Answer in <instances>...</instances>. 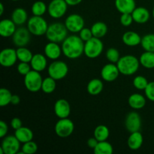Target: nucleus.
<instances>
[{"instance_id":"obj_1","label":"nucleus","mask_w":154,"mask_h":154,"mask_svg":"<svg viewBox=\"0 0 154 154\" xmlns=\"http://www.w3.org/2000/svg\"><path fill=\"white\" fill-rule=\"evenodd\" d=\"M61 47L63 54L70 60H76L84 54V42L76 35H68Z\"/></svg>"},{"instance_id":"obj_2","label":"nucleus","mask_w":154,"mask_h":154,"mask_svg":"<svg viewBox=\"0 0 154 154\" xmlns=\"http://www.w3.org/2000/svg\"><path fill=\"white\" fill-rule=\"evenodd\" d=\"M117 66L121 75L130 76L138 72L141 64L139 59L135 56L125 55L120 57Z\"/></svg>"},{"instance_id":"obj_3","label":"nucleus","mask_w":154,"mask_h":154,"mask_svg":"<svg viewBox=\"0 0 154 154\" xmlns=\"http://www.w3.org/2000/svg\"><path fill=\"white\" fill-rule=\"evenodd\" d=\"M68 33L69 30L66 28L65 23L55 22L50 24L45 35L49 42L60 44L68 37Z\"/></svg>"},{"instance_id":"obj_4","label":"nucleus","mask_w":154,"mask_h":154,"mask_svg":"<svg viewBox=\"0 0 154 154\" xmlns=\"http://www.w3.org/2000/svg\"><path fill=\"white\" fill-rule=\"evenodd\" d=\"M48 25L46 20L42 16H35L28 20L26 23V27L32 35L35 36H42L46 34Z\"/></svg>"},{"instance_id":"obj_5","label":"nucleus","mask_w":154,"mask_h":154,"mask_svg":"<svg viewBox=\"0 0 154 154\" xmlns=\"http://www.w3.org/2000/svg\"><path fill=\"white\" fill-rule=\"evenodd\" d=\"M104 44L101 38L93 37L84 43V54L90 59H95L102 54Z\"/></svg>"},{"instance_id":"obj_6","label":"nucleus","mask_w":154,"mask_h":154,"mask_svg":"<svg viewBox=\"0 0 154 154\" xmlns=\"http://www.w3.org/2000/svg\"><path fill=\"white\" fill-rule=\"evenodd\" d=\"M43 79L40 72L32 69L27 75L24 76V86L28 91L37 93L42 90Z\"/></svg>"},{"instance_id":"obj_7","label":"nucleus","mask_w":154,"mask_h":154,"mask_svg":"<svg viewBox=\"0 0 154 154\" xmlns=\"http://www.w3.org/2000/svg\"><path fill=\"white\" fill-rule=\"evenodd\" d=\"M48 75L56 81H60L67 76L69 73V66L62 60H54L48 68Z\"/></svg>"},{"instance_id":"obj_8","label":"nucleus","mask_w":154,"mask_h":154,"mask_svg":"<svg viewBox=\"0 0 154 154\" xmlns=\"http://www.w3.org/2000/svg\"><path fill=\"white\" fill-rule=\"evenodd\" d=\"M75 130V124L70 119H60L54 126V131L57 135L60 138H66L70 136Z\"/></svg>"},{"instance_id":"obj_9","label":"nucleus","mask_w":154,"mask_h":154,"mask_svg":"<svg viewBox=\"0 0 154 154\" xmlns=\"http://www.w3.org/2000/svg\"><path fill=\"white\" fill-rule=\"evenodd\" d=\"M68 6L65 0H52L48 5V14L54 19H60L65 16L67 12Z\"/></svg>"},{"instance_id":"obj_10","label":"nucleus","mask_w":154,"mask_h":154,"mask_svg":"<svg viewBox=\"0 0 154 154\" xmlns=\"http://www.w3.org/2000/svg\"><path fill=\"white\" fill-rule=\"evenodd\" d=\"M64 23L69 32L78 33L85 26V20L81 15L78 14H72L66 17Z\"/></svg>"},{"instance_id":"obj_11","label":"nucleus","mask_w":154,"mask_h":154,"mask_svg":"<svg viewBox=\"0 0 154 154\" xmlns=\"http://www.w3.org/2000/svg\"><path fill=\"white\" fill-rule=\"evenodd\" d=\"M20 144L14 135H9L2 138L1 147L4 150L5 154H17L21 149Z\"/></svg>"},{"instance_id":"obj_12","label":"nucleus","mask_w":154,"mask_h":154,"mask_svg":"<svg viewBox=\"0 0 154 154\" xmlns=\"http://www.w3.org/2000/svg\"><path fill=\"white\" fill-rule=\"evenodd\" d=\"M31 35L27 27L26 28L21 26L17 29L14 34L12 36V42L17 48L26 47L31 41Z\"/></svg>"},{"instance_id":"obj_13","label":"nucleus","mask_w":154,"mask_h":154,"mask_svg":"<svg viewBox=\"0 0 154 154\" xmlns=\"http://www.w3.org/2000/svg\"><path fill=\"white\" fill-rule=\"evenodd\" d=\"M17 60V50L14 48H5L0 53V64L3 67H11L16 64Z\"/></svg>"},{"instance_id":"obj_14","label":"nucleus","mask_w":154,"mask_h":154,"mask_svg":"<svg viewBox=\"0 0 154 154\" xmlns=\"http://www.w3.org/2000/svg\"><path fill=\"white\" fill-rule=\"evenodd\" d=\"M125 127L130 133L139 131L141 127V118L136 111H131L125 119Z\"/></svg>"},{"instance_id":"obj_15","label":"nucleus","mask_w":154,"mask_h":154,"mask_svg":"<svg viewBox=\"0 0 154 154\" xmlns=\"http://www.w3.org/2000/svg\"><path fill=\"white\" fill-rule=\"evenodd\" d=\"M100 74L103 81H106V82H113L117 80L120 72L117 64L110 63L105 65L102 67Z\"/></svg>"},{"instance_id":"obj_16","label":"nucleus","mask_w":154,"mask_h":154,"mask_svg":"<svg viewBox=\"0 0 154 154\" xmlns=\"http://www.w3.org/2000/svg\"><path fill=\"white\" fill-rule=\"evenodd\" d=\"M54 110L56 116L60 119L67 118L71 114L70 104L66 99H60L54 104Z\"/></svg>"},{"instance_id":"obj_17","label":"nucleus","mask_w":154,"mask_h":154,"mask_svg":"<svg viewBox=\"0 0 154 154\" xmlns=\"http://www.w3.org/2000/svg\"><path fill=\"white\" fill-rule=\"evenodd\" d=\"M44 52L47 58L51 60H58L63 54L62 47L60 46L59 43L53 42H49L46 44L44 48Z\"/></svg>"},{"instance_id":"obj_18","label":"nucleus","mask_w":154,"mask_h":154,"mask_svg":"<svg viewBox=\"0 0 154 154\" xmlns=\"http://www.w3.org/2000/svg\"><path fill=\"white\" fill-rule=\"evenodd\" d=\"M17 25L11 19H3L0 22V35L3 38L12 37L16 31Z\"/></svg>"},{"instance_id":"obj_19","label":"nucleus","mask_w":154,"mask_h":154,"mask_svg":"<svg viewBox=\"0 0 154 154\" xmlns=\"http://www.w3.org/2000/svg\"><path fill=\"white\" fill-rule=\"evenodd\" d=\"M45 55L42 54H34L30 62V65L32 70L42 72L45 71L48 67V60Z\"/></svg>"},{"instance_id":"obj_20","label":"nucleus","mask_w":154,"mask_h":154,"mask_svg":"<svg viewBox=\"0 0 154 154\" xmlns=\"http://www.w3.org/2000/svg\"><path fill=\"white\" fill-rule=\"evenodd\" d=\"M114 5L117 10L121 14H132L136 8L135 0H115Z\"/></svg>"},{"instance_id":"obj_21","label":"nucleus","mask_w":154,"mask_h":154,"mask_svg":"<svg viewBox=\"0 0 154 154\" xmlns=\"http://www.w3.org/2000/svg\"><path fill=\"white\" fill-rule=\"evenodd\" d=\"M134 22L138 24L146 23L150 17L149 11L144 7H136L132 13Z\"/></svg>"},{"instance_id":"obj_22","label":"nucleus","mask_w":154,"mask_h":154,"mask_svg":"<svg viewBox=\"0 0 154 154\" xmlns=\"http://www.w3.org/2000/svg\"><path fill=\"white\" fill-rule=\"evenodd\" d=\"M143 142H144V137L142 134L139 131H137L130 133V135L128 138L127 144L130 150H138L141 147Z\"/></svg>"},{"instance_id":"obj_23","label":"nucleus","mask_w":154,"mask_h":154,"mask_svg":"<svg viewBox=\"0 0 154 154\" xmlns=\"http://www.w3.org/2000/svg\"><path fill=\"white\" fill-rule=\"evenodd\" d=\"M123 44L128 47H136L141 45V37L138 33L134 31H127L122 36Z\"/></svg>"},{"instance_id":"obj_24","label":"nucleus","mask_w":154,"mask_h":154,"mask_svg":"<svg viewBox=\"0 0 154 154\" xmlns=\"http://www.w3.org/2000/svg\"><path fill=\"white\" fill-rule=\"evenodd\" d=\"M146 96L140 93H133L128 99V103L130 108L134 110H140L144 108L146 105Z\"/></svg>"},{"instance_id":"obj_25","label":"nucleus","mask_w":154,"mask_h":154,"mask_svg":"<svg viewBox=\"0 0 154 154\" xmlns=\"http://www.w3.org/2000/svg\"><path fill=\"white\" fill-rule=\"evenodd\" d=\"M11 19L17 26H21L28 21V14L23 8H17L12 11Z\"/></svg>"},{"instance_id":"obj_26","label":"nucleus","mask_w":154,"mask_h":154,"mask_svg":"<svg viewBox=\"0 0 154 154\" xmlns=\"http://www.w3.org/2000/svg\"><path fill=\"white\" fill-rule=\"evenodd\" d=\"M14 135L22 144L32 141L34 136L32 129L26 126H22L18 129H16L14 132Z\"/></svg>"},{"instance_id":"obj_27","label":"nucleus","mask_w":154,"mask_h":154,"mask_svg":"<svg viewBox=\"0 0 154 154\" xmlns=\"http://www.w3.org/2000/svg\"><path fill=\"white\" fill-rule=\"evenodd\" d=\"M104 88V84L102 80L99 78H94L90 80L87 86V93L91 96H98L102 92Z\"/></svg>"},{"instance_id":"obj_28","label":"nucleus","mask_w":154,"mask_h":154,"mask_svg":"<svg viewBox=\"0 0 154 154\" xmlns=\"http://www.w3.org/2000/svg\"><path fill=\"white\" fill-rule=\"evenodd\" d=\"M90 29L93 32V37L99 38H102L105 36L108 30L107 24L102 21H98L93 23Z\"/></svg>"},{"instance_id":"obj_29","label":"nucleus","mask_w":154,"mask_h":154,"mask_svg":"<svg viewBox=\"0 0 154 154\" xmlns=\"http://www.w3.org/2000/svg\"><path fill=\"white\" fill-rule=\"evenodd\" d=\"M139 62L141 66L145 69H154V52L145 51L139 57Z\"/></svg>"},{"instance_id":"obj_30","label":"nucleus","mask_w":154,"mask_h":154,"mask_svg":"<svg viewBox=\"0 0 154 154\" xmlns=\"http://www.w3.org/2000/svg\"><path fill=\"white\" fill-rule=\"evenodd\" d=\"M110 135V130L105 125H99L96 126L93 132V136L99 141H107Z\"/></svg>"},{"instance_id":"obj_31","label":"nucleus","mask_w":154,"mask_h":154,"mask_svg":"<svg viewBox=\"0 0 154 154\" xmlns=\"http://www.w3.org/2000/svg\"><path fill=\"white\" fill-rule=\"evenodd\" d=\"M93 152L95 154H112L114 148L108 141H99L96 147L93 149Z\"/></svg>"},{"instance_id":"obj_32","label":"nucleus","mask_w":154,"mask_h":154,"mask_svg":"<svg viewBox=\"0 0 154 154\" xmlns=\"http://www.w3.org/2000/svg\"><path fill=\"white\" fill-rule=\"evenodd\" d=\"M17 59L20 62H25V63H30L33 57L32 51L26 47L17 48Z\"/></svg>"},{"instance_id":"obj_33","label":"nucleus","mask_w":154,"mask_h":154,"mask_svg":"<svg viewBox=\"0 0 154 154\" xmlns=\"http://www.w3.org/2000/svg\"><path fill=\"white\" fill-rule=\"evenodd\" d=\"M141 45L145 51L154 52V33H148L143 36Z\"/></svg>"},{"instance_id":"obj_34","label":"nucleus","mask_w":154,"mask_h":154,"mask_svg":"<svg viewBox=\"0 0 154 154\" xmlns=\"http://www.w3.org/2000/svg\"><path fill=\"white\" fill-rule=\"evenodd\" d=\"M56 80L54 79L51 77H47L45 79H43L42 85V90L46 94H51L54 90H56L57 87V82Z\"/></svg>"},{"instance_id":"obj_35","label":"nucleus","mask_w":154,"mask_h":154,"mask_svg":"<svg viewBox=\"0 0 154 154\" xmlns=\"http://www.w3.org/2000/svg\"><path fill=\"white\" fill-rule=\"evenodd\" d=\"M31 11L35 16H43L48 11V6L44 2L36 1L32 5Z\"/></svg>"},{"instance_id":"obj_36","label":"nucleus","mask_w":154,"mask_h":154,"mask_svg":"<svg viewBox=\"0 0 154 154\" xmlns=\"http://www.w3.org/2000/svg\"><path fill=\"white\" fill-rule=\"evenodd\" d=\"M12 96H13L12 93L8 89H0V106L5 107L11 104Z\"/></svg>"},{"instance_id":"obj_37","label":"nucleus","mask_w":154,"mask_h":154,"mask_svg":"<svg viewBox=\"0 0 154 154\" xmlns=\"http://www.w3.org/2000/svg\"><path fill=\"white\" fill-rule=\"evenodd\" d=\"M148 81L145 77L142 76V75H138L134 78L133 81H132V84H133L134 87L138 90H144L147 87V84H148Z\"/></svg>"},{"instance_id":"obj_38","label":"nucleus","mask_w":154,"mask_h":154,"mask_svg":"<svg viewBox=\"0 0 154 154\" xmlns=\"http://www.w3.org/2000/svg\"><path fill=\"white\" fill-rule=\"evenodd\" d=\"M105 56H106L107 60L110 63H114V64H117V62L119 61L120 58L121 57L118 50L114 48H111L107 50Z\"/></svg>"},{"instance_id":"obj_39","label":"nucleus","mask_w":154,"mask_h":154,"mask_svg":"<svg viewBox=\"0 0 154 154\" xmlns=\"http://www.w3.org/2000/svg\"><path fill=\"white\" fill-rule=\"evenodd\" d=\"M21 150L24 154H34L38 150V144L32 140L28 142H26L23 144Z\"/></svg>"},{"instance_id":"obj_40","label":"nucleus","mask_w":154,"mask_h":154,"mask_svg":"<svg viewBox=\"0 0 154 154\" xmlns=\"http://www.w3.org/2000/svg\"><path fill=\"white\" fill-rule=\"evenodd\" d=\"M17 70L18 73L21 75L25 76L32 70L31 65L29 63H25V62H20L17 66Z\"/></svg>"},{"instance_id":"obj_41","label":"nucleus","mask_w":154,"mask_h":154,"mask_svg":"<svg viewBox=\"0 0 154 154\" xmlns=\"http://www.w3.org/2000/svg\"><path fill=\"white\" fill-rule=\"evenodd\" d=\"M144 94L148 100L154 102V81L148 83L144 90Z\"/></svg>"},{"instance_id":"obj_42","label":"nucleus","mask_w":154,"mask_h":154,"mask_svg":"<svg viewBox=\"0 0 154 154\" xmlns=\"http://www.w3.org/2000/svg\"><path fill=\"white\" fill-rule=\"evenodd\" d=\"M120 23L123 26L127 27L131 26L132 23L134 22L132 14H121V16L120 17Z\"/></svg>"},{"instance_id":"obj_43","label":"nucleus","mask_w":154,"mask_h":154,"mask_svg":"<svg viewBox=\"0 0 154 154\" xmlns=\"http://www.w3.org/2000/svg\"><path fill=\"white\" fill-rule=\"evenodd\" d=\"M79 37L84 41V43H85L86 42H87L88 40H90V38H92L93 37L91 29L84 27V28L79 32Z\"/></svg>"},{"instance_id":"obj_44","label":"nucleus","mask_w":154,"mask_h":154,"mask_svg":"<svg viewBox=\"0 0 154 154\" xmlns=\"http://www.w3.org/2000/svg\"><path fill=\"white\" fill-rule=\"evenodd\" d=\"M8 132V124L3 120L0 121V138H3L7 135Z\"/></svg>"},{"instance_id":"obj_45","label":"nucleus","mask_w":154,"mask_h":154,"mask_svg":"<svg viewBox=\"0 0 154 154\" xmlns=\"http://www.w3.org/2000/svg\"><path fill=\"white\" fill-rule=\"evenodd\" d=\"M22 120L20 118H18V117H14V118L11 120V126L12 129H14V130L22 127Z\"/></svg>"},{"instance_id":"obj_46","label":"nucleus","mask_w":154,"mask_h":154,"mask_svg":"<svg viewBox=\"0 0 154 154\" xmlns=\"http://www.w3.org/2000/svg\"><path fill=\"white\" fill-rule=\"evenodd\" d=\"M98 143H99V141L93 136V138H89L88 141H87V145L90 148H92L93 150L96 147V146L97 145Z\"/></svg>"},{"instance_id":"obj_47","label":"nucleus","mask_w":154,"mask_h":154,"mask_svg":"<svg viewBox=\"0 0 154 154\" xmlns=\"http://www.w3.org/2000/svg\"><path fill=\"white\" fill-rule=\"evenodd\" d=\"M69 6H76L81 4L83 0H65Z\"/></svg>"},{"instance_id":"obj_48","label":"nucleus","mask_w":154,"mask_h":154,"mask_svg":"<svg viewBox=\"0 0 154 154\" xmlns=\"http://www.w3.org/2000/svg\"><path fill=\"white\" fill-rule=\"evenodd\" d=\"M20 102V98L19 96L17 95H13L11 98V104L14 105H17Z\"/></svg>"},{"instance_id":"obj_49","label":"nucleus","mask_w":154,"mask_h":154,"mask_svg":"<svg viewBox=\"0 0 154 154\" xmlns=\"http://www.w3.org/2000/svg\"><path fill=\"white\" fill-rule=\"evenodd\" d=\"M4 13V5L2 3H0V14L2 15Z\"/></svg>"},{"instance_id":"obj_50","label":"nucleus","mask_w":154,"mask_h":154,"mask_svg":"<svg viewBox=\"0 0 154 154\" xmlns=\"http://www.w3.org/2000/svg\"><path fill=\"white\" fill-rule=\"evenodd\" d=\"M152 16H153V19H154V7H153V11H152Z\"/></svg>"},{"instance_id":"obj_51","label":"nucleus","mask_w":154,"mask_h":154,"mask_svg":"<svg viewBox=\"0 0 154 154\" xmlns=\"http://www.w3.org/2000/svg\"><path fill=\"white\" fill-rule=\"evenodd\" d=\"M11 1H14V2H16V1H18V0H11Z\"/></svg>"}]
</instances>
